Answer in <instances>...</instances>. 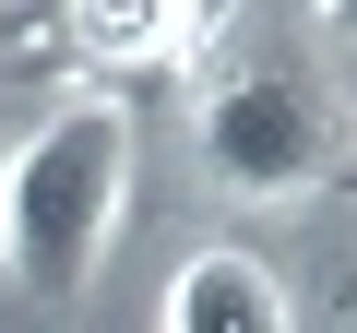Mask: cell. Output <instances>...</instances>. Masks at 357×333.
Masks as SVG:
<instances>
[{"mask_svg": "<svg viewBox=\"0 0 357 333\" xmlns=\"http://www.w3.org/2000/svg\"><path fill=\"white\" fill-rule=\"evenodd\" d=\"M119 203H131V119L119 107H60L24 131V155L0 166V274L24 297H84L107 274V238H119Z\"/></svg>", "mask_w": 357, "mask_h": 333, "instance_id": "1", "label": "cell"}, {"mask_svg": "<svg viewBox=\"0 0 357 333\" xmlns=\"http://www.w3.org/2000/svg\"><path fill=\"white\" fill-rule=\"evenodd\" d=\"M203 155H215L227 191L286 203V191H310L321 166H333V119H321L310 84H286V72H238V84L203 95Z\"/></svg>", "mask_w": 357, "mask_h": 333, "instance_id": "2", "label": "cell"}, {"mask_svg": "<svg viewBox=\"0 0 357 333\" xmlns=\"http://www.w3.org/2000/svg\"><path fill=\"white\" fill-rule=\"evenodd\" d=\"M167 333H298V297L250 250H191L167 274Z\"/></svg>", "mask_w": 357, "mask_h": 333, "instance_id": "3", "label": "cell"}, {"mask_svg": "<svg viewBox=\"0 0 357 333\" xmlns=\"http://www.w3.org/2000/svg\"><path fill=\"white\" fill-rule=\"evenodd\" d=\"M36 36H72V60L96 72H131V60H178V48H203L215 24L203 13H178V0H143V13H119V0H107V13H60V24H36Z\"/></svg>", "mask_w": 357, "mask_h": 333, "instance_id": "4", "label": "cell"}]
</instances>
